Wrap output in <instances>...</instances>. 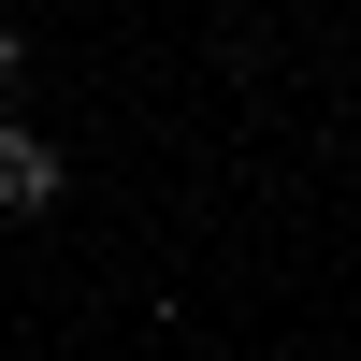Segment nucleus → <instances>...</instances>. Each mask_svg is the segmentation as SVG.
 Wrapping results in <instances>:
<instances>
[{"instance_id": "f257e3e1", "label": "nucleus", "mask_w": 361, "mask_h": 361, "mask_svg": "<svg viewBox=\"0 0 361 361\" xmlns=\"http://www.w3.org/2000/svg\"><path fill=\"white\" fill-rule=\"evenodd\" d=\"M44 202H58V145L0 116V217H44Z\"/></svg>"}, {"instance_id": "f03ea898", "label": "nucleus", "mask_w": 361, "mask_h": 361, "mask_svg": "<svg viewBox=\"0 0 361 361\" xmlns=\"http://www.w3.org/2000/svg\"><path fill=\"white\" fill-rule=\"evenodd\" d=\"M15 73H29V29H15V15H0V87H15Z\"/></svg>"}]
</instances>
